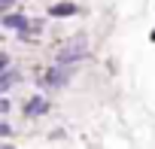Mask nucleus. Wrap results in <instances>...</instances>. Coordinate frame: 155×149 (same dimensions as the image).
<instances>
[{
    "label": "nucleus",
    "instance_id": "nucleus-4",
    "mask_svg": "<svg viewBox=\"0 0 155 149\" xmlns=\"http://www.w3.org/2000/svg\"><path fill=\"white\" fill-rule=\"evenodd\" d=\"M3 28H12V31H31V22H28V15L6 12V15H3Z\"/></svg>",
    "mask_w": 155,
    "mask_h": 149
},
{
    "label": "nucleus",
    "instance_id": "nucleus-6",
    "mask_svg": "<svg viewBox=\"0 0 155 149\" xmlns=\"http://www.w3.org/2000/svg\"><path fill=\"white\" fill-rule=\"evenodd\" d=\"M15 82H18V73H15V70H3V73H0V94L9 91Z\"/></svg>",
    "mask_w": 155,
    "mask_h": 149
},
{
    "label": "nucleus",
    "instance_id": "nucleus-3",
    "mask_svg": "<svg viewBox=\"0 0 155 149\" xmlns=\"http://www.w3.org/2000/svg\"><path fill=\"white\" fill-rule=\"evenodd\" d=\"M49 113V101L43 94H34L28 104H25V116H46Z\"/></svg>",
    "mask_w": 155,
    "mask_h": 149
},
{
    "label": "nucleus",
    "instance_id": "nucleus-1",
    "mask_svg": "<svg viewBox=\"0 0 155 149\" xmlns=\"http://www.w3.org/2000/svg\"><path fill=\"white\" fill-rule=\"evenodd\" d=\"M88 55V40L85 37H73L61 52H58V64H76Z\"/></svg>",
    "mask_w": 155,
    "mask_h": 149
},
{
    "label": "nucleus",
    "instance_id": "nucleus-9",
    "mask_svg": "<svg viewBox=\"0 0 155 149\" xmlns=\"http://www.w3.org/2000/svg\"><path fill=\"white\" fill-rule=\"evenodd\" d=\"M0 137H12V128H9V125H3V122H0Z\"/></svg>",
    "mask_w": 155,
    "mask_h": 149
},
{
    "label": "nucleus",
    "instance_id": "nucleus-2",
    "mask_svg": "<svg viewBox=\"0 0 155 149\" xmlns=\"http://www.w3.org/2000/svg\"><path fill=\"white\" fill-rule=\"evenodd\" d=\"M70 76H73V70H70V64H55L52 70H46L43 73V88H64L67 82H70Z\"/></svg>",
    "mask_w": 155,
    "mask_h": 149
},
{
    "label": "nucleus",
    "instance_id": "nucleus-5",
    "mask_svg": "<svg viewBox=\"0 0 155 149\" xmlns=\"http://www.w3.org/2000/svg\"><path fill=\"white\" fill-rule=\"evenodd\" d=\"M79 9H76V3H55L52 9H49V15H55V18H67V15H76Z\"/></svg>",
    "mask_w": 155,
    "mask_h": 149
},
{
    "label": "nucleus",
    "instance_id": "nucleus-11",
    "mask_svg": "<svg viewBox=\"0 0 155 149\" xmlns=\"http://www.w3.org/2000/svg\"><path fill=\"white\" fill-rule=\"evenodd\" d=\"M0 149H12V146H0Z\"/></svg>",
    "mask_w": 155,
    "mask_h": 149
},
{
    "label": "nucleus",
    "instance_id": "nucleus-8",
    "mask_svg": "<svg viewBox=\"0 0 155 149\" xmlns=\"http://www.w3.org/2000/svg\"><path fill=\"white\" fill-rule=\"evenodd\" d=\"M12 3H15V0H0V12H9Z\"/></svg>",
    "mask_w": 155,
    "mask_h": 149
},
{
    "label": "nucleus",
    "instance_id": "nucleus-10",
    "mask_svg": "<svg viewBox=\"0 0 155 149\" xmlns=\"http://www.w3.org/2000/svg\"><path fill=\"white\" fill-rule=\"evenodd\" d=\"M0 113H9V101L6 98H0Z\"/></svg>",
    "mask_w": 155,
    "mask_h": 149
},
{
    "label": "nucleus",
    "instance_id": "nucleus-7",
    "mask_svg": "<svg viewBox=\"0 0 155 149\" xmlns=\"http://www.w3.org/2000/svg\"><path fill=\"white\" fill-rule=\"evenodd\" d=\"M3 70H9V55L0 52V73H3Z\"/></svg>",
    "mask_w": 155,
    "mask_h": 149
}]
</instances>
